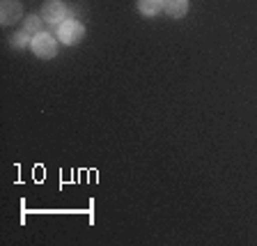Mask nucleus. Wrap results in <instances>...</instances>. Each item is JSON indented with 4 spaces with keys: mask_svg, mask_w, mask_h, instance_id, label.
I'll use <instances>...</instances> for the list:
<instances>
[{
    "mask_svg": "<svg viewBox=\"0 0 257 246\" xmlns=\"http://www.w3.org/2000/svg\"><path fill=\"white\" fill-rule=\"evenodd\" d=\"M58 37L62 44L74 46V44L83 42V37H85V26L80 21H76V19H67L64 23L58 26Z\"/></svg>",
    "mask_w": 257,
    "mask_h": 246,
    "instance_id": "nucleus-1",
    "label": "nucleus"
},
{
    "mask_svg": "<svg viewBox=\"0 0 257 246\" xmlns=\"http://www.w3.org/2000/svg\"><path fill=\"white\" fill-rule=\"evenodd\" d=\"M42 19L46 23H51V26H60V23H64L69 19V10L60 0H48L42 7Z\"/></svg>",
    "mask_w": 257,
    "mask_h": 246,
    "instance_id": "nucleus-2",
    "label": "nucleus"
},
{
    "mask_svg": "<svg viewBox=\"0 0 257 246\" xmlns=\"http://www.w3.org/2000/svg\"><path fill=\"white\" fill-rule=\"evenodd\" d=\"M188 12V0H166V14L172 19H182Z\"/></svg>",
    "mask_w": 257,
    "mask_h": 246,
    "instance_id": "nucleus-6",
    "label": "nucleus"
},
{
    "mask_svg": "<svg viewBox=\"0 0 257 246\" xmlns=\"http://www.w3.org/2000/svg\"><path fill=\"white\" fill-rule=\"evenodd\" d=\"M23 14V7L19 0H3L0 3V21L3 26H14Z\"/></svg>",
    "mask_w": 257,
    "mask_h": 246,
    "instance_id": "nucleus-4",
    "label": "nucleus"
},
{
    "mask_svg": "<svg viewBox=\"0 0 257 246\" xmlns=\"http://www.w3.org/2000/svg\"><path fill=\"white\" fill-rule=\"evenodd\" d=\"M138 10L145 16H156L166 10V0H138Z\"/></svg>",
    "mask_w": 257,
    "mask_h": 246,
    "instance_id": "nucleus-5",
    "label": "nucleus"
},
{
    "mask_svg": "<svg viewBox=\"0 0 257 246\" xmlns=\"http://www.w3.org/2000/svg\"><path fill=\"white\" fill-rule=\"evenodd\" d=\"M44 19H39L37 14H30V16H26V26H23V30L26 32H30V35H39V32H44L42 30V26H44Z\"/></svg>",
    "mask_w": 257,
    "mask_h": 246,
    "instance_id": "nucleus-7",
    "label": "nucleus"
},
{
    "mask_svg": "<svg viewBox=\"0 0 257 246\" xmlns=\"http://www.w3.org/2000/svg\"><path fill=\"white\" fill-rule=\"evenodd\" d=\"M32 51H35V55H39V58L48 60L53 58L55 53H58V42H55L53 35H48V32H39V35H35L32 37Z\"/></svg>",
    "mask_w": 257,
    "mask_h": 246,
    "instance_id": "nucleus-3",
    "label": "nucleus"
},
{
    "mask_svg": "<svg viewBox=\"0 0 257 246\" xmlns=\"http://www.w3.org/2000/svg\"><path fill=\"white\" fill-rule=\"evenodd\" d=\"M10 44L14 48H26L28 44H32V37H30V32H16V35H12V39H10Z\"/></svg>",
    "mask_w": 257,
    "mask_h": 246,
    "instance_id": "nucleus-8",
    "label": "nucleus"
}]
</instances>
